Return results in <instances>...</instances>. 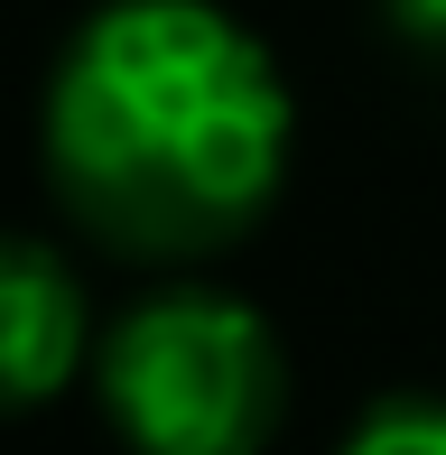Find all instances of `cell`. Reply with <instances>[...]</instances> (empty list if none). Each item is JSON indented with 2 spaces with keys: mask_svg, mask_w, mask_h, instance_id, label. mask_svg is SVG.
I'll return each instance as SVG.
<instances>
[{
  "mask_svg": "<svg viewBox=\"0 0 446 455\" xmlns=\"http://www.w3.org/2000/svg\"><path fill=\"white\" fill-rule=\"evenodd\" d=\"M335 455H446V400L437 390H391L344 427Z\"/></svg>",
  "mask_w": 446,
  "mask_h": 455,
  "instance_id": "obj_4",
  "label": "cell"
},
{
  "mask_svg": "<svg viewBox=\"0 0 446 455\" xmlns=\"http://www.w3.org/2000/svg\"><path fill=\"white\" fill-rule=\"evenodd\" d=\"M93 390L131 455H260L289 419V344L233 288H158L93 335Z\"/></svg>",
  "mask_w": 446,
  "mask_h": 455,
  "instance_id": "obj_2",
  "label": "cell"
},
{
  "mask_svg": "<svg viewBox=\"0 0 446 455\" xmlns=\"http://www.w3.org/2000/svg\"><path fill=\"white\" fill-rule=\"evenodd\" d=\"M37 131L84 233L139 260H195L270 214L298 102L233 10L103 0L56 56Z\"/></svg>",
  "mask_w": 446,
  "mask_h": 455,
  "instance_id": "obj_1",
  "label": "cell"
},
{
  "mask_svg": "<svg viewBox=\"0 0 446 455\" xmlns=\"http://www.w3.org/2000/svg\"><path fill=\"white\" fill-rule=\"evenodd\" d=\"M93 363V316L75 270L28 233H0V419L47 409Z\"/></svg>",
  "mask_w": 446,
  "mask_h": 455,
  "instance_id": "obj_3",
  "label": "cell"
},
{
  "mask_svg": "<svg viewBox=\"0 0 446 455\" xmlns=\"http://www.w3.org/2000/svg\"><path fill=\"white\" fill-rule=\"evenodd\" d=\"M391 28L410 37V47L446 56V0H391Z\"/></svg>",
  "mask_w": 446,
  "mask_h": 455,
  "instance_id": "obj_5",
  "label": "cell"
}]
</instances>
